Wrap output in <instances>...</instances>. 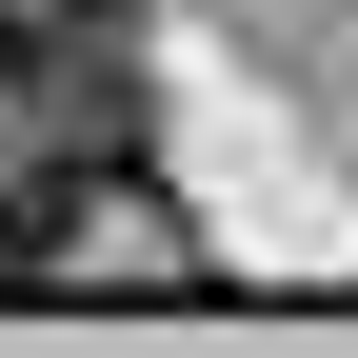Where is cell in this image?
Listing matches in <instances>:
<instances>
[{"mask_svg": "<svg viewBox=\"0 0 358 358\" xmlns=\"http://www.w3.org/2000/svg\"><path fill=\"white\" fill-rule=\"evenodd\" d=\"M80 60H100V40H80L60 0H0V120H40V100H60Z\"/></svg>", "mask_w": 358, "mask_h": 358, "instance_id": "obj_1", "label": "cell"}]
</instances>
